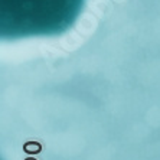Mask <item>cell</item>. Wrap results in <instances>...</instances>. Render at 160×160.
<instances>
[{
    "label": "cell",
    "mask_w": 160,
    "mask_h": 160,
    "mask_svg": "<svg viewBox=\"0 0 160 160\" xmlns=\"http://www.w3.org/2000/svg\"><path fill=\"white\" fill-rule=\"evenodd\" d=\"M2 36H55L67 32L79 16L85 0H0Z\"/></svg>",
    "instance_id": "6da1fadb"
}]
</instances>
